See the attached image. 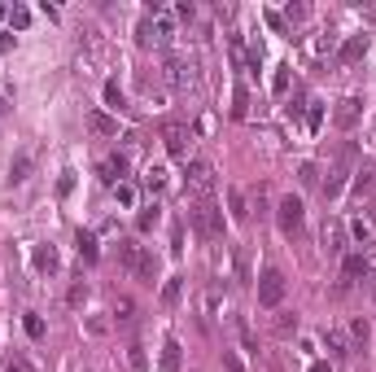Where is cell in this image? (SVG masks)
Returning a JSON list of instances; mask_svg holds the SVG:
<instances>
[{
    "label": "cell",
    "instance_id": "cell-44",
    "mask_svg": "<svg viewBox=\"0 0 376 372\" xmlns=\"http://www.w3.org/2000/svg\"><path fill=\"white\" fill-rule=\"evenodd\" d=\"M267 27H272V31H289V27H285V18H280V14H267Z\"/></svg>",
    "mask_w": 376,
    "mask_h": 372
},
{
    "label": "cell",
    "instance_id": "cell-43",
    "mask_svg": "<svg viewBox=\"0 0 376 372\" xmlns=\"http://www.w3.org/2000/svg\"><path fill=\"white\" fill-rule=\"evenodd\" d=\"M223 364H228V372H241V359L232 355V351H223Z\"/></svg>",
    "mask_w": 376,
    "mask_h": 372
},
{
    "label": "cell",
    "instance_id": "cell-9",
    "mask_svg": "<svg viewBox=\"0 0 376 372\" xmlns=\"http://www.w3.org/2000/svg\"><path fill=\"white\" fill-rule=\"evenodd\" d=\"M346 232H350V228H346L342 219H333V215L324 219V232H320V241H324V250H328V254H342V250H346Z\"/></svg>",
    "mask_w": 376,
    "mask_h": 372
},
{
    "label": "cell",
    "instance_id": "cell-25",
    "mask_svg": "<svg viewBox=\"0 0 376 372\" xmlns=\"http://www.w3.org/2000/svg\"><path fill=\"white\" fill-rule=\"evenodd\" d=\"M228 206H232V219H250V206H245L241 188H228Z\"/></svg>",
    "mask_w": 376,
    "mask_h": 372
},
{
    "label": "cell",
    "instance_id": "cell-20",
    "mask_svg": "<svg viewBox=\"0 0 376 372\" xmlns=\"http://www.w3.org/2000/svg\"><path fill=\"white\" fill-rule=\"evenodd\" d=\"M342 272H346V281H359V276H368V272H372V263L363 259V254H346Z\"/></svg>",
    "mask_w": 376,
    "mask_h": 372
},
{
    "label": "cell",
    "instance_id": "cell-14",
    "mask_svg": "<svg viewBox=\"0 0 376 372\" xmlns=\"http://www.w3.org/2000/svg\"><path fill=\"white\" fill-rule=\"evenodd\" d=\"M363 53H368V35H350V40L342 44V53H337V57H342L346 66H355Z\"/></svg>",
    "mask_w": 376,
    "mask_h": 372
},
{
    "label": "cell",
    "instance_id": "cell-40",
    "mask_svg": "<svg viewBox=\"0 0 376 372\" xmlns=\"http://www.w3.org/2000/svg\"><path fill=\"white\" fill-rule=\"evenodd\" d=\"M27 333L40 342V338H44V320H40V316H27Z\"/></svg>",
    "mask_w": 376,
    "mask_h": 372
},
{
    "label": "cell",
    "instance_id": "cell-2",
    "mask_svg": "<svg viewBox=\"0 0 376 372\" xmlns=\"http://www.w3.org/2000/svg\"><path fill=\"white\" fill-rule=\"evenodd\" d=\"M188 223H193V232L202 237V241H219V237H223V210L210 197H202V201L188 206Z\"/></svg>",
    "mask_w": 376,
    "mask_h": 372
},
{
    "label": "cell",
    "instance_id": "cell-10",
    "mask_svg": "<svg viewBox=\"0 0 376 372\" xmlns=\"http://www.w3.org/2000/svg\"><path fill=\"white\" fill-rule=\"evenodd\" d=\"M127 171H132V162H127V153H110V158H101V179L105 184H123L127 179Z\"/></svg>",
    "mask_w": 376,
    "mask_h": 372
},
{
    "label": "cell",
    "instance_id": "cell-32",
    "mask_svg": "<svg viewBox=\"0 0 376 372\" xmlns=\"http://www.w3.org/2000/svg\"><path fill=\"white\" fill-rule=\"evenodd\" d=\"M66 303H70V307H75V311H79V307H84V303H88V285H84V281H79V285H70V294H66Z\"/></svg>",
    "mask_w": 376,
    "mask_h": 372
},
{
    "label": "cell",
    "instance_id": "cell-17",
    "mask_svg": "<svg viewBox=\"0 0 376 372\" xmlns=\"http://www.w3.org/2000/svg\"><path fill=\"white\" fill-rule=\"evenodd\" d=\"M110 316H114V324H136V303L127 294H119V298H114V307H110Z\"/></svg>",
    "mask_w": 376,
    "mask_h": 372
},
{
    "label": "cell",
    "instance_id": "cell-45",
    "mask_svg": "<svg viewBox=\"0 0 376 372\" xmlns=\"http://www.w3.org/2000/svg\"><path fill=\"white\" fill-rule=\"evenodd\" d=\"M363 210H368V223H376V197H372V201H368Z\"/></svg>",
    "mask_w": 376,
    "mask_h": 372
},
{
    "label": "cell",
    "instance_id": "cell-31",
    "mask_svg": "<svg viewBox=\"0 0 376 372\" xmlns=\"http://www.w3.org/2000/svg\"><path fill=\"white\" fill-rule=\"evenodd\" d=\"M298 179H302L307 188H315V184H320V166H315V162H302V166H298Z\"/></svg>",
    "mask_w": 376,
    "mask_h": 372
},
{
    "label": "cell",
    "instance_id": "cell-1",
    "mask_svg": "<svg viewBox=\"0 0 376 372\" xmlns=\"http://www.w3.org/2000/svg\"><path fill=\"white\" fill-rule=\"evenodd\" d=\"M175 22H180V18H175V9H167V5H154V9H149V18L145 22H140V44H145V49H149V44H171L175 40Z\"/></svg>",
    "mask_w": 376,
    "mask_h": 372
},
{
    "label": "cell",
    "instance_id": "cell-5",
    "mask_svg": "<svg viewBox=\"0 0 376 372\" xmlns=\"http://www.w3.org/2000/svg\"><path fill=\"white\" fill-rule=\"evenodd\" d=\"M285 289H289V281H285V272H280V267H267L263 276H258V307H267V311H276L280 303H285Z\"/></svg>",
    "mask_w": 376,
    "mask_h": 372
},
{
    "label": "cell",
    "instance_id": "cell-3",
    "mask_svg": "<svg viewBox=\"0 0 376 372\" xmlns=\"http://www.w3.org/2000/svg\"><path fill=\"white\" fill-rule=\"evenodd\" d=\"M119 263H123V267L132 272V276H140V281H149V285L158 281V259L149 254L145 245H136V241H119Z\"/></svg>",
    "mask_w": 376,
    "mask_h": 372
},
{
    "label": "cell",
    "instance_id": "cell-8",
    "mask_svg": "<svg viewBox=\"0 0 376 372\" xmlns=\"http://www.w3.org/2000/svg\"><path fill=\"white\" fill-rule=\"evenodd\" d=\"M162 145H167V153L184 158L188 145H193V127L180 123V118H167V123H162Z\"/></svg>",
    "mask_w": 376,
    "mask_h": 372
},
{
    "label": "cell",
    "instance_id": "cell-11",
    "mask_svg": "<svg viewBox=\"0 0 376 372\" xmlns=\"http://www.w3.org/2000/svg\"><path fill=\"white\" fill-rule=\"evenodd\" d=\"M359 114H363V101L359 97H346V101H337V110H333V123L342 127V131H350L359 123Z\"/></svg>",
    "mask_w": 376,
    "mask_h": 372
},
{
    "label": "cell",
    "instance_id": "cell-4",
    "mask_svg": "<svg viewBox=\"0 0 376 372\" xmlns=\"http://www.w3.org/2000/svg\"><path fill=\"white\" fill-rule=\"evenodd\" d=\"M162 79H167L171 88H180V92L197 88V62H193V57H180V53H171L167 62H162Z\"/></svg>",
    "mask_w": 376,
    "mask_h": 372
},
{
    "label": "cell",
    "instance_id": "cell-23",
    "mask_svg": "<svg viewBox=\"0 0 376 372\" xmlns=\"http://www.w3.org/2000/svg\"><path fill=\"white\" fill-rule=\"evenodd\" d=\"M250 114V92H245V83L232 88V118H245Z\"/></svg>",
    "mask_w": 376,
    "mask_h": 372
},
{
    "label": "cell",
    "instance_id": "cell-13",
    "mask_svg": "<svg viewBox=\"0 0 376 372\" xmlns=\"http://www.w3.org/2000/svg\"><path fill=\"white\" fill-rule=\"evenodd\" d=\"M31 263H35V272H44V276H53L57 267H62V263H57V250H53V245H35Z\"/></svg>",
    "mask_w": 376,
    "mask_h": 372
},
{
    "label": "cell",
    "instance_id": "cell-16",
    "mask_svg": "<svg viewBox=\"0 0 376 372\" xmlns=\"http://www.w3.org/2000/svg\"><path fill=\"white\" fill-rule=\"evenodd\" d=\"M232 267H237V285H250L254 272H250V250L245 245H232Z\"/></svg>",
    "mask_w": 376,
    "mask_h": 372
},
{
    "label": "cell",
    "instance_id": "cell-19",
    "mask_svg": "<svg viewBox=\"0 0 376 372\" xmlns=\"http://www.w3.org/2000/svg\"><path fill=\"white\" fill-rule=\"evenodd\" d=\"M324 346H328V355H350V342H346V333L342 329H324Z\"/></svg>",
    "mask_w": 376,
    "mask_h": 372
},
{
    "label": "cell",
    "instance_id": "cell-28",
    "mask_svg": "<svg viewBox=\"0 0 376 372\" xmlns=\"http://www.w3.org/2000/svg\"><path fill=\"white\" fill-rule=\"evenodd\" d=\"M105 101H110V110H132V105H127V97H123V88H119V83H105Z\"/></svg>",
    "mask_w": 376,
    "mask_h": 372
},
{
    "label": "cell",
    "instance_id": "cell-27",
    "mask_svg": "<svg viewBox=\"0 0 376 372\" xmlns=\"http://www.w3.org/2000/svg\"><path fill=\"white\" fill-rule=\"evenodd\" d=\"M127 364H132L136 372H149V355H145V346H140V342L127 346Z\"/></svg>",
    "mask_w": 376,
    "mask_h": 372
},
{
    "label": "cell",
    "instance_id": "cell-34",
    "mask_svg": "<svg viewBox=\"0 0 376 372\" xmlns=\"http://www.w3.org/2000/svg\"><path fill=\"white\" fill-rule=\"evenodd\" d=\"M158 219H162V210H158V206H145V210H140V219H136V223H140V232H149V228H154Z\"/></svg>",
    "mask_w": 376,
    "mask_h": 372
},
{
    "label": "cell",
    "instance_id": "cell-18",
    "mask_svg": "<svg viewBox=\"0 0 376 372\" xmlns=\"http://www.w3.org/2000/svg\"><path fill=\"white\" fill-rule=\"evenodd\" d=\"M350 351H363V346H368L372 342V324L368 320H350Z\"/></svg>",
    "mask_w": 376,
    "mask_h": 372
},
{
    "label": "cell",
    "instance_id": "cell-35",
    "mask_svg": "<svg viewBox=\"0 0 376 372\" xmlns=\"http://www.w3.org/2000/svg\"><path fill=\"white\" fill-rule=\"evenodd\" d=\"M9 22H14L18 31H27V22H31V9H22V5H14V9H9Z\"/></svg>",
    "mask_w": 376,
    "mask_h": 372
},
{
    "label": "cell",
    "instance_id": "cell-41",
    "mask_svg": "<svg viewBox=\"0 0 376 372\" xmlns=\"http://www.w3.org/2000/svg\"><path fill=\"white\" fill-rule=\"evenodd\" d=\"M105 329H110V324H105L101 316H92V320H88V333H92V338H101V333H105Z\"/></svg>",
    "mask_w": 376,
    "mask_h": 372
},
{
    "label": "cell",
    "instance_id": "cell-38",
    "mask_svg": "<svg viewBox=\"0 0 376 372\" xmlns=\"http://www.w3.org/2000/svg\"><path fill=\"white\" fill-rule=\"evenodd\" d=\"M114 197H119L123 206H132V201H136V188H132V184H114Z\"/></svg>",
    "mask_w": 376,
    "mask_h": 372
},
{
    "label": "cell",
    "instance_id": "cell-15",
    "mask_svg": "<svg viewBox=\"0 0 376 372\" xmlns=\"http://www.w3.org/2000/svg\"><path fill=\"white\" fill-rule=\"evenodd\" d=\"M88 127L97 131V136H119V118H110L105 110H92L88 114Z\"/></svg>",
    "mask_w": 376,
    "mask_h": 372
},
{
    "label": "cell",
    "instance_id": "cell-36",
    "mask_svg": "<svg viewBox=\"0 0 376 372\" xmlns=\"http://www.w3.org/2000/svg\"><path fill=\"white\" fill-rule=\"evenodd\" d=\"M307 14H311L307 5H289L285 9V27H289V22H307Z\"/></svg>",
    "mask_w": 376,
    "mask_h": 372
},
{
    "label": "cell",
    "instance_id": "cell-39",
    "mask_svg": "<svg viewBox=\"0 0 376 372\" xmlns=\"http://www.w3.org/2000/svg\"><path fill=\"white\" fill-rule=\"evenodd\" d=\"M320 118H324V105H320V101H311V110H307V127L315 131V127H320Z\"/></svg>",
    "mask_w": 376,
    "mask_h": 372
},
{
    "label": "cell",
    "instance_id": "cell-42",
    "mask_svg": "<svg viewBox=\"0 0 376 372\" xmlns=\"http://www.w3.org/2000/svg\"><path fill=\"white\" fill-rule=\"evenodd\" d=\"M350 237H355V241H363V245H368V223H350Z\"/></svg>",
    "mask_w": 376,
    "mask_h": 372
},
{
    "label": "cell",
    "instance_id": "cell-30",
    "mask_svg": "<svg viewBox=\"0 0 376 372\" xmlns=\"http://www.w3.org/2000/svg\"><path fill=\"white\" fill-rule=\"evenodd\" d=\"M27 171H31V158L22 153V158H14V166H9V184H22V179H27Z\"/></svg>",
    "mask_w": 376,
    "mask_h": 372
},
{
    "label": "cell",
    "instance_id": "cell-12",
    "mask_svg": "<svg viewBox=\"0 0 376 372\" xmlns=\"http://www.w3.org/2000/svg\"><path fill=\"white\" fill-rule=\"evenodd\" d=\"M180 364H184L180 342H175V338H167V342H162V359H158V368H162V372H180Z\"/></svg>",
    "mask_w": 376,
    "mask_h": 372
},
{
    "label": "cell",
    "instance_id": "cell-6",
    "mask_svg": "<svg viewBox=\"0 0 376 372\" xmlns=\"http://www.w3.org/2000/svg\"><path fill=\"white\" fill-rule=\"evenodd\" d=\"M184 188L197 193V197H210V193H215V166H210L206 158H193L184 166Z\"/></svg>",
    "mask_w": 376,
    "mask_h": 372
},
{
    "label": "cell",
    "instance_id": "cell-37",
    "mask_svg": "<svg viewBox=\"0 0 376 372\" xmlns=\"http://www.w3.org/2000/svg\"><path fill=\"white\" fill-rule=\"evenodd\" d=\"M272 88L280 92V97H285V92H289V66H280V70H276V79H272Z\"/></svg>",
    "mask_w": 376,
    "mask_h": 372
},
{
    "label": "cell",
    "instance_id": "cell-22",
    "mask_svg": "<svg viewBox=\"0 0 376 372\" xmlns=\"http://www.w3.org/2000/svg\"><path fill=\"white\" fill-rule=\"evenodd\" d=\"M272 329H276V338H293V333H298V316H293V311H276Z\"/></svg>",
    "mask_w": 376,
    "mask_h": 372
},
{
    "label": "cell",
    "instance_id": "cell-47",
    "mask_svg": "<svg viewBox=\"0 0 376 372\" xmlns=\"http://www.w3.org/2000/svg\"><path fill=\"white\" fill-rule=\"evenodd\" d=\"M0 114H5V97H0Z\"/></svg>",
    "mask_w": 376,
    "mask_h": 372
},
{
    "label": "cell",
    "instance_id": "cell-33",
    "mask_svg": "<svg viewBox=\"0 0 376 372\" xmlns=\"http://www.w3.org/2000/svg\"><path fill=\"white\" fill-rule=\"evenodd\" d=\"M5 372H35V368H31V359L22 351H14V355H9V364H5Z\"/></svg>",
    "mask_w": 376,
    "mask_h": 372
},
{
    "label": "cell",
    "instance_id": "cell-7",
    "mask_svg": "<svg viewBox=\"0 0 376 372\" xmlns=\"http://www.w3.org/2000/svg\"><path fill=\"white\" fill-rule=\"evenodd\" d=\"M276 219H280V232L285 237H302V219H307V206H302V197H280L276 201Z\"/></svg>",
    "mask_w": 376,
    "mask_h": 372
},
{
    "label": "cell",
    "instance_id": "cell-29",
    "mask_svg": "<svg viewBox=\"0 0 376 372\" xmlns=\"http://www.w3.org/2000/svg\"><path fill=\"white\" fill-rule=\"evenodd\" d=\"M145 188H149V193H162V188H167V171H162V166H149V171H145Z\"/></svg>",
    "mask_w": 376,
    "mask_h": 372
},
{
    "label": "cell",
    "instance_id": "cell-21",
    "mask_svg": "<svg viewBox=\"0 0 376 372\" xmlns=\"http://www.w3.org/2000/svg\"><path fill=\"white\" fill-rule=\"evenodd\" d=\"M180 298H184V276H171L162 285V307H180Z\"/></svg>",
    "mask_w": 376,
    "mask_h": 372
},
{
    "label": "cell",
    "instance_id": "cell-24",
    "mask_svg": "<svg viewBox=\"0 0 376 372\" xmlns=\"http://www.w3.org/2000/svg\"><path fill=\"white\" fill-rule=\"evenodd\" d=\"M376 188V166H359V175H355V193H372Z\"/></svg>",
    "mask_w": 376,
    "mask_h": 372
},
{
    "label": "cell",
    "instance_id": "cell-46",
    "mask_svg": "<svg viewBox=\"0 0 376 372\" xmlns=\"http://www.w3.org/2000/svg\"><path fill=\"white\" fill-rule=\"evenodd\" d=\"M311 372H333V368H328V364H311Z\"/></svg>",
    "mask_w": 376,
    "mask_h": 372
},
{
    "label": "cell",
    "instance_id": "cell-26",
    "mask_svg": "<svg viewBox=\"0 0 376 372\" xmlns=\"http://www.w3.org/2000/svg\"><path fill=\"white\" fill-rule=\"evenodd\" d=\"M79 254H84L88 263L101 259V245H97V237H92V232H79Z\"/></svg>",
    "mask_w": 376,
    "mask_h": 372
}]
</instances>
